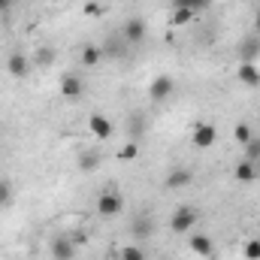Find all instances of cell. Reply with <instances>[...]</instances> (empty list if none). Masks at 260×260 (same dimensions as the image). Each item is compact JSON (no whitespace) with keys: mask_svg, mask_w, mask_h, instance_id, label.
Wrapping results in <instances>:
<instances>
[{"mask_svg":"<svg viewBox=\"0 0 260 260\" xmlns=\"http://www.w3.org/2000/svg\"><path fill=\"white\" fill-rule=\"evenodd\" d=\"M197 221H200V212L191 209V206H182V209H176V215H173L170 227H173L176 233H188L191 227H197Z\"/></svg>","mask_w":260,"mask_h":260,"instance_id":"cell-1","label":"cell"},{"mask_svg":"<svg viewBox=\"0 0 260 260\" xmlns=\"http://www.w3.org/2000/svg\"><path fill=\"white\" fill-rule=\"evenodd\" d=\"M173 91H176V82H173L170 76H157V79L151 82V88H148V97H151L154 103H164L167 97H173Z\"/></svg>","mask_w":260,"mask_h":260,"instance_id":"cell-2","label":"cell"},{"mask_svg":"<svg viewBox=\"0 0 260 260\" xmlns=\"http://www.w3.org/2000/svg\"><path fill=\"white\" fill-rule=\"evenodd\" d=\"M145 34H148V30H145V21H142V18H127L124 27H121V37H124V43H130V46L142 43Z\"/></svg>","mask_w":260,"mask_h":260,"instance_id":"cell-3","label":"cell"},{"mask_svg":"<svg viewBox=\"0 0 260 260\" xmlns=\"http://www.w3.org/2000/svg\"><path fill=\"white\" fill-rule=\"evenodd\" d=\"M88 130L97 136V139H109L112 133H115V127H112V121L106 118V115H91L88 118Z\"/></svg>","mask_w":260,"mask_h":260,"instance_id":"cell-4","label":"cell"},{"mask_svg":"<svg viewBox=\"0 0 260 260\" xmlns=\"http://www.w3.org/2000/svg\"><path fill=\"white\" fill-rule=\"evenodd\" d=\"M257 55H260V34L245 37V40H242V46H239V58H242V64H251Z\"/></svg>","mask_w":260,"mask_h":260,"instance_id":"cell-5","label":"cell"},{"mask_svg":"<svg viewBox=\"0 0 260 260\" xmlns=\"http://www.w3.org/2000/svg\"><path fill=\"white\" fill-rule=\"evenodd\" d=\"M121 209H124V203H121L118 194H103L97 200V212H100V215H118Z\"/></svg>","mask_w":260,"mask_h":260,"instance_id":"cell-6","label":"cell"},{"mask_svg":"<svg viewBox=\"0 0 260 260\" xmlns=\"http://www.w3.org/2000/svg\"><path fill=\"white\" fill-rule=\"evenodd\" d=\"M215 139H218V130L212 127V124H200V127H194V142L200 145V148L215 145Z\"/></svg>","mask_w":260,"mask_h":260,"instance_id":"cell-7","label":"cell"},{"mask_svg":"<svg viewBox=\"0 0 260 260\" xmlns=\"http://www.w3.org/2000/svg\"><path fill=\"white\" fill-rule=\"evenodd\" d=\"M27 67L30 61L21 55V52H15V55H9V61H6V70H9V76H15V79H21V76H27Z\"/></svg>","mask_w":260,"mask_h":260,"instance_id":"cell-8","label":"cell"},{"mask_svg":"<svg viewBox=\"0 0 260 260\" xmlns=\"http://www.w3.org/2000/svg\"><path fill=\"white\" fill-rule=\"evenodd\" d=\"M130 233H133L136 239H148V236L154 233V221H151L148 215H139V218L133 221V227H130Z\"/></svg>","mask_w":260,"mask_h":260,"instance_id":"cell-9","label":"cell"},{"mask_svg":"<svg viewBox=\"0 0 260 260\" xmlns=\"http://www.w3.org/2000/svg\"><path fill=\"white\" fill-rule=\"evenodd\" d=\"M52 254L58 260H73V254H76V242L73 239H55L52 242Z\"/></svg>","mask_w":260,"mask_h":260,"instance_id":"cell-10","label":"cell"},{"mask_svg":"<svg viewBox=\"0 0 260 260\" xmlns=\"http://www.w3.org/2000/svg\"><path fill=\"white\" fill-rule=\"evenodd\" d=\"M82 91H85V85H82V79H76V76H67L64 82H61V94L70 97V100L82 97Z\"/></svg>","mask_w":260,"mask_h":260,"instance_id":"cell-11","label":"cell"},{"mask_svg":"<svg viewBox=\"0 0 260 260\" xmlns=\"http://www.w3.org/2000/svg\"><path fill=\"white\" fill-rule=\"evenodd\" d=\"M191 251H194V254H203V257H209V254H212V239L203 236V233H194V236H191Z\"/></svg>","mask_w":260,"mask_h":260,"instance_id":"cell-12","label":"cell"},{"mask_svg":"<svg viewBox=\"0 0 260 260\" xmlns=\"http://www.w3.org/2000/svg\"><path fill=\"white\" fill-rule=\"evenodd\" d=\"M239 82L254 88V85L260 82V70H257L254 64H242V67H239Z\"/></svg>","mask_w":260,"mask_h":260,"instance_id":"cell-13","label":"cell"},{"mask_svg":"<svg viewBox=\"0 0 260 260\" xmlns=\"http://www.w3.org/2000/svg\"><path fill=\"white\" fill-rule=\"evenodd\" d=\"M236 179H239L242 185L254 182V179H257V170H254V164H251V160H242V164L236 167Z\"/></svg>","mask_w":260,"mask_h":260,"instance_id":"cell-14","label":"cell"},{"mask_svg":"<svg viewBox=\"0 0 260 260\" xmlns=\"http://www.w3.org/2000/svg\"><path fill=\"white\" fill-rule=\"evenodd\" d=\"M185 185H191V173H188V170H176V173H170L167 188H185Z\"/></svg>","mask_w":260,"mask_h":260,"instance_id":"cell-15","label":"cell"},{"mask_svg":"<svg viewBox=\"0 0 260 260\" xmlns=\"http://www.w3.org/2000/svg\"><path fill=\"white\" fill-rule=\"evenodd\" d=\"M100 58H103V52H100V49H94V46H85V49H82V64H85V67L100 64Z\"/></svg>","mask_w":260,"mask_h":260,"instance_id":"cell-16","label":"cell"},{"mask_svg":"<svg viewBox=\"0 0 260 260\" xmlns=\"http://www.w3.org/2000/svg\"><path fill=\"white\" fill-rule=\"evenodd\" d=\"M12 194H15L12 191V182L9 179H0V206H9L12 203Z\"/></svg>","mask_w":260,"mask_h":260,"instance_id":"cell-17","label":"cell"},{"mask_svg":"<svg viewBox=\"0 0 260 260\" xmlns=\"http://www.w3.org/2000/svg\"><path fill=\"white\" fill-rule=\"evenodd\" d=\"M173 3H176V9H191V12L209 6V0H173Z\"/></svg>","mask_w":260,"mask_h":260,"instance_id":"cell-18","label":"cell"},{"mask_svg":"<svg viewBox=\"0 0 260 260\" xmlns=\"http://www.w3.org/2000/svg\"><path fill=\"white\" fill-rule=\"evenodd\" d=\"M121 260H145V251L139 248V245H130L121 251Z\"/></svg>","mask_w":260,"mask_h":260,"instance_id":"cell-19","label":"cell"},{"mask_svg":"<svg viewBox=\"0 0 260 260\" xmlns=\"http://www.w3.org/2000/svg\"><path fill=\"white\" fill-rule=\"evenodd\" d=\"M97 160H100V157H97L94 151H88V154H82V157H79V167H82V170H94V167H97Z\"/></svg>","mask_w":260,"mask_h":260,"instance_id":"cell-20","label":"cell"},{"mask_svg":"<svg viewBox=\"0 0 260 260\" xmlns=\"http://www.w3.org/2000/svg\"><path fill=\"white\" fill-rule=\"evenodd\" d=\"M236 139H239L242 145H248V142L254 139V136H251V127H248V124H239V127H236Z\"/></svg>","mask_w":260,"mask_h":260,"instance_id":"cell-21","label":"cell"},{"mask_svg":"<svg viewBox=\"0 0 260 260\" xmlns=\"http://www.w3.org/2000/svg\"><path fill=\"white\" fill-rule=\"evenodd\" d=\"M191 18H194L191 9H176V12H173V24H185V21H191Z\"/></svg>","mask_w":260,"mask_h":260,"instance_id":"cell-22","label":"cell"},{"mask_svg":"<svg viewBox=\"0 0 260 260\" xmlns=\"http://www.w3.org/2000/svg\"><path fill=\"white\" fill-rule=\"evenodd\" d=\"M245 257L248 260H260V239H254V242L245 245Z\"/></svg>","mask_w":260,"mask_h":260,"instance_id":"cell-23","label":"cell"},{"mask_svg":"<svg viewBox=\"0 0 260 260\" xmlns=\"http://www.w3.org/2000/svg\"><path fill=\"white\" fill-rule=\"evenodd\" d=\"M245 151H248V157H245V160H251V164H254V157H260V139H251V142L245 145Z\"/></svg>","mask_w":260,"mask_h":260,"instance_id":"cell-24","label":"cell"},{"mask_svg":"<svg viewBox=\"0 0 260 260\" xmlns=\"http://www.w3.org/2000/svg\"><path fill=\"white\" fill-rule=\"evenodd\" d=\"M127 127H130L133 136H139V133H142V115H133V118L127 121Z\"/></svg>","mask_w":260,"mask_h":260,"instance_id":"cell-25","label":"cell"},{"mask_svg":"<svg viewBox=\"0 0 260 260\" xmlns=\"http://www.w3.org/2000/svg\"><path fill=\"white\" fill-rule=\"evenodd\" d=\"M136 151H139V148H136V142H130V145L121 148V157H124V160H133V157H136Z\"/></svg>","mask_w":260,"mask_h":260,"instance_id":"cell-26","label":"cell"},{"mask_svg":"<svg viewBox=\"0 0 260 260\" xmlns=\"http://www.w3.org/2000/svg\"><path fill=\"white\" fill-rule=\"evenodd\" d=\"M85 12H88V15H97V12H100V6H97V3H88V6H85Z\"/></svg>","mask_w":260,"mask_h":260,"instance_id":"cell-27","label":"cell"},{"mask_svg":"<svg viewBox=\"0 0 260 260\" xmlns=\"http://www.w3.org/2000/svg\"><path fill=\"white\" fill-rule=\"evenodd\" d=\"M9 6H12V0H0V12H6Z\"/></svg>","mask_w":260,"mask_h":260,"instance_id":"cell-28","label":"cell"},{"mask_svg":"<svg viewBox=\"0 0 260 260\" xmlns=\"http://www.w3.org/2000/svg\"><path fill=\"white\" fill-rule=\"evenodd\" d=\"M254 34H260V12H257V18H254Z\"/></svg>","mask_w":260,"mask_h":260,"instance_id":"cell-29","label":"cell"}]
</instances>
